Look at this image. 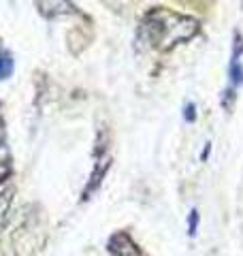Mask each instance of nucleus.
<instances>
[{"label": "nucleus", "instance_id": "2", "mask_svg": "<svg viewBox=\"0 0 243 256\" xmlns=\"http://www.w3.org/2000/svg\"><path fill=\"white\" fill-rule=\"evenodd\" d=\"M109 252L116 254V256H145L141 252V248L132 242V237L120 230L109 239Z\"/></svg>", "mask_w": 243, "mask_h": 256}, {"label": "nucleus", "instance_id": "5", "mask_svg": "<svg viewBox=\"0 0 243 256\" xmlns=\"http://www.w3.org/2000/svg\"><path fill=\"white\" fill-rule=\"evenodd\" d=\"M11 173V154L4 141H0V182H4Z\"/></svg>", "mask_w": 243, "mask_h": 256}, {"label": "nucleus", "instance_id": "4", "mask_svg": "<svg viewBox=\"0 0 243 256\" xmlns=\"http://www.w3.org/2000/svg\"><path fill=\"white\" fill-rule=\"evenodd\" d=\"M13 188H6L0 192V228L2 224L6 222V216H9V210H11V203H13Z\"/></svg>", "mask_w": 243, "mask_h": 256}, {"label": "nucleus", "instance_id": "7", "mask_svg": "<svg viewBox=\"0 0 243 256\" xmlns=\"http://www.w3.org/2000/svg\"><path fill=\"white\" fill-rule=\"evenodd\" d=\"M196 224H198V214L192 210V212H190V224H188V228H190L188 233H190V235L196 233V230H194V228H196Z\"/></svg>", "mask_w": 243, "mask_h": 256}, {"label": "nucleus", "instance_id": "8", "mask_svg": "<svg viewBox=\"0 0 243 256\" xmlns=\"http://www.w3.org/2000/svg\"><path fill=\"white\" fill-rule=\"evenodd\" d=\"M186 120H188V122H192L194 120V105H186Z\"/></svg>", "mask_w": 243, "mask_h": 256}, {"label": "nucleus", "instance_id": "3", "mask_svg": "<svg viewBox=\"0 0 243 256\" xmlns=\"http://www.w3.org/2000/svg\"><path fill=\"white\" fill-rule=\"evenodd\" d=\"M107 169H109V158H100L98 164H96V169H94V173H92L90 182H88V188H86V192H84V198H88V196L92 194V190L98 188V184H100V180L104 178Z\"/></svg>", "mask_w": 243, "mask_h": 256}, {"label": "nucleus", "instance_id": "1", "mask_svg": "<svg viewBox=\"0 0 243 256\" xmlns=\"http://www.w3.org/2000/svg\"><path fill=\"white\" fill-rule=\"evenodd\" d=\"M198 32V22L184 13H175L168 9H154L145 15L141 36L152 47L160 52H168L175 45L186 43Z\"/></svg>", "mask_w": 243, "mask_h": 256}, {"label": "nucleus", "instance_id": "6", "mask_svg": "<svg viewBox=\"0 0 243 256\" xmlns=\"http://www.w3.org/2000/svg\"><path fill=\"white\" fill-rule=\"evenodd\" d=\"M13 73V58L6 52H0V79H6Z\"/></svg>", "mask_w": 243, "mask_h": 256}]
</instances>
